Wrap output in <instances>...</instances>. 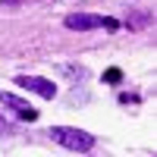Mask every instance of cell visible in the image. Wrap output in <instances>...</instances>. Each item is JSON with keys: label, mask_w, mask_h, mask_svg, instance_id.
I'll return each instance as SVG.
<instances>
[{"label": "cell", "mask_w": 157, "mask_h": 157, "mask_svg": "<svg viewBox=\"0 0 157 157\" xmlns=\"http://www.w3.org/2000/svg\"><path fill=\"white\" fill-rule=\"evenodd\" d=\"M50 138H54L57 145L69 148V151H78V154L94 148V135L85 132V129H75V126H54L50 129Z\"/></svg>", "instance_id": "6da1fadb"}, {"label": "cell", "mask_w": 157, "mask_h": 157, "mask_svg": "<svg viewBox=\"0 0 157 157\" xmlns=\"http://www.w3.org/2000/svg\"><path fill=\"white\" fill-rule=\"evenodd\" d=\"M63 25L72 29V32H91V29H110V32H116L120 29L116 19H110V16H91V13H72V16L63 19Z\"/></svg>", "instance_id": "7a4b0ae2"}, {"label": "cell", "mask_w": 157, "mask_h": 157, "mask_svg": "<svg viewBox=\"0 0 157 157\" xmlns=\"http://www.w3.org/2000/svg\"><path fill=\"white\" fill-rule=\"evenodd\" d=\"M16 85L25 88V91H35V94H41L47 101L57 94V85L50 82V78H41V75H16Z\"/></svg>", "instance_id": "3957f363"}, {"label": "cell", "mask_w": 157, "mask_h": 157, "mask_svg": "<svg viewBox=\"0 0 157 157\" xmlns=\"http://www.w3.org/2000/svg\"><path fill=\"white\" fill-rule=\"evenodd\" d=\"M0 104H6L13 113H19V116H22V120H38V110H32V107H29V104H25L22 98L10 94V91H0Z\"/></svg>", "instance_id": "277c9868"}, {"label": "cell", "mask_w": 157, "mask_h": 157, "mask_svg": "<svg viewBox=\"0 0 157 157\" xmlns=\"http://www.w3.org/2000/svg\"><path fill=\"white\" fill-rule=\"evenodd\" d=\"M104 78H107L110 85H116V82L123 78V72H120V69H107V75H104Z\"/></svg>", "instance_id": "5b68a950"}, {"label": "cell", "mask_w": 157, "mask_h": 157, "mask_svg": "<svg viewBox=\"0 0 157 157\" xmlns=\"http://www.w3.org/2000/svg\"><path fill=\"white\" fill-rule=\"evenodd\" d=\"M6 132H13V126L3 120V113H0V135H6Z\"/></svg>", "instance_id": "8992f818"}]
</instances>
